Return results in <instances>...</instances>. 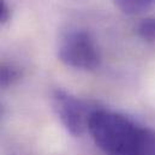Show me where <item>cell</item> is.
Returning a JSON list of instances; mask_svg holds the SVG:
<instances>
[{
  "label": "cell",
  "instance_id": "cell-1",
  "mask_svg": "<svg viewBox=\"0 0 155 155\" xmlns=\"http://www.w3.org/2000/svg\"><path fill=\"white\" fill-rule=\"evenodd\" d=\"M88 132L105 155H155V130L114 111L97 106Z\"/></svg>",
  "mask_w": 155,
  "mask_h": 155
},
{
  "label": "cell",
  "instance_id": "cell-5",
  "mask_svg": "<svg viewBox=\"0 0 155 155\" xmlns=\"http://www.w3.org/2000/svg\"><path fill=\"white\" fill-rule=\"evenodd\" d=\"M114 4L126 15H141L148 11L154 0H113Z\"/></svg>",
  "mask_w": 155,
  "mask_h": 155
},
{
  "label": "cell",
  "instance_id": "cell-7",
  "mask_svg": "<svg viewBox=\"0 0 155 155\" xmlns=\"http://www.w3.org/2000/svg\"><path fill=\"white\" fill-rule=\"evenodd\" d=\"M10 18V7L5 0H0V25L6 23Z\"/></svg>",
  "mask_w": 155,
  "mask_h": 155
},
{
  "label": "cell",
  "instance_id": "cell-2",
  "mask_svg": "<svg viewBox=\"0 0 155 155\" xmlns=\"http://www.w3.org/2000/svg\"><path fill=\"white\" fill-rule=\"evenodd\" d=\"M59 60L75 70L94 71L101 65V52L95 38L84 29H70L59 40Z\"/></svg>",
  "mask_w": 155,
  "mask_h": 155
},
{
  "label": "cell",
  "instance_id": "cell-3",
  "mask_svg": "<svg viewBox=\"0 0 155 155\" xmlns=\"http://www.w3.org/2000/svg\"><path fill=\"white\" fill-rule=\"evenodd\" d=\"M52 105L60 123L72 136H82L88 131L90 114L97 107L59 88L52 93Z\"/></svg>",
  "mask_w": 155,
  "mask_h": 155
},
{
  "label": "cell",
  "instance_id": "cell-6",
  "mask_svg": "<svg viewBox=\"0 0 155 155\" xmlns=\"http://www.w3.org/2000/svg\"><path fill=\"white\" fill-rule=\"evenodd\" d=\"M137 35L147 43H155V17L142 19L136 28Z\"/></svg>",
  "mask_w": 155,
  "mask_h": 155
},
{
  "label": "cell",
  "instance_id": "cell-4",
  "mask_svg": "<svg viewBox=\"0 0 155 155\" xmlns=\"http://www.w3.org/2000/svg\"><path fill=\"white\" fill-rule=\"evenodd\" d=\"M23 76L22 69L10 61L0 63V89H7L15 85Z\"/></svg>",
  "mask_w": 155,
  "mask_h": 155
}]
</instances>
